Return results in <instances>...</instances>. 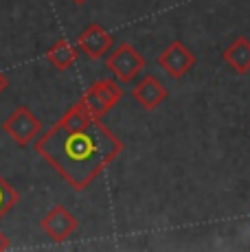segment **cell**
<instances>
[{
    "label": "cell",
    "mask_w": 250,
    "mask_h": 252,
    "mask_svg": "<svg viewBox=\"0 0 250 252\" xmlns=\"http://www.w3.org/2000/svg\"><path fill=\"white\" fill-rule=\"evenodd\" d=\"M18 200H20L18 191L4 180L2 176H0V220H2V217L18 204Z\"/></svg>",
    "instance_id": "11"
},
{
    "label": "cell",
    "mask_w": 250,
    "mask_h": 252,
    "mask_svg": "<svg viewBox=\"0 0 250 252\" xmlns=\"http://www.w3.org/2000/svg\"><path fill=\"white\" fill-rule=\"evenodd\" d=\"M195 62L198 60H195V55L191 53V48L178 40L171 42V44L158 55V66L169 77H174V79L185 77L187 72L195 66Z\"/></svg>",
    "instance_id": "6"
},
{
    "label": "cell",
    "mask_w": 250,
    "mask_h": 252,
    "mask_svg": "<svg viewBox=\"0 0 250 252\" xmlns=\"http://www.w3.org/2000/svg\"><path fill=\"white\" fill-rule=\"evenodd\" d=\"M7 86H9V79H7V75H4V72L0 70V94H2V92L7 90Z\"/></svg>",
    "instance_id": "13"
},
{
    "label": "cell",
    "mask_w": 250,
    "mask_h": 252,
    "mask_svg": "<svg viewBox=\"0 0 250 252\" xmlns=\"http://www.w3.org/2000/svg\"><path fill=\"white\" fill-rule=\"evenodd\" d=\"M222 60L228 64L230 70L237 75H246L250 72V40L246 35H239L224 48Z\"/></svg>",
    "instance_id": "9"
},
{
    "label": "cell",
    "mask_w": 250,
    "mask_h": 252,
    "mask_svg": "<svg viewBox=\"0 0 250 252\" xmlns=\"http://www.w3.org/2000/svg\"><path fill=\"white\" fill-rule=\"evenodd\" d=\"M73 2H75V4H84L86 0H73Z\"/></svg>",
    "instance_id": "14"
},
{
    "label": "cell",
    "mask_w": 250,
    "mask_h": 252,
    "mask_svg": "<svg viewBox=\"0 0 250 252\" xmlns=\"http://www.w3.org/2000/svg\"><path fill=\"white\" fill-rule=\"evenodd\" d=\"M9 248H11V241H9V237L4 235V232H0V252L9 250Z\"/></svg>",
    "instance_id": "12"
},
{
    "label": "cell",
    "mask_w": 250,
    "mask_h": 252,
    "mask_svg": "<svg viewBox=\"0 0 250 252\" xmlns=\"http://www.w3.org/2000/svg\"><path fill=\"white\" fill-rule=\"evenodd\" d=\"M112 44H114L112 35H110L99 22L88 24V27L79 33V37H77L79 51L84 53L86 57H90V60H101V57H105L110 53V48H112Z\"/></svg>",
    "instance_id": "7"
},
{
    "label": "cell",
    "mask_w": 250,
    "mask_h": 252,
    "mask_svg": "<svg viewBox=\"0 0 250 252\" xmlns=\"http://www.w3.org/2000/svg\"><path fill=\"white\" fill-rule=\"evenodd\" d=\"M132 96L136 99V103L141 105L143 110L152 112V110H156L158 105L169 96V92H167V88L156 79V77L147 75L145 79H141L136 84V88L132 90Z\"/></svg>",
    "instance_id": "8"
},
{
    "label": "cell",
    "mask_w": 250,
    "mask_h": 252,
    "mask_svg": "<svg viewBox=\"0 0 250 252\" xmlns=\"http://www.w3.org/2000/svg\"><path fill=\"white\" fill-rule=\"evenodd\" d=\"M40 226H42L44 235L49 237L51 241H55V244H62V241L70 239V237L75 235L77 228H79V221H77V217L66 206L55 204L44 215V220H42Z\"/></svg>",
    "instance_id": "5"
},
{
    "label": "cell",
    "mask_w": 250,
    "mask_h": 252,
    "mask_svg": "<svg viewBox=\"0 0 250 252\" xmlns=\"http://www.w3.org/2000/svg\"><path fill=\"white\" fill-rule=\"evenodd\" d=\"M33 149L70 184V189L84 191L117 160L123 143L101 119H94L77 101L49 132L37 136Z\"/></svg>",
    "instance_id": "1"
},
{
    "label": "cell",
    "mask_w": 250,
    "mask_h": 252,
    "mask_svg": "<svg viewBox=\"0 0 250 252\" xmlns=\"http://www.w3.org/2000/svg\"><path fill=\"white\" fill-rule=\"evenodd\" d=\"M121 99H123V88L117 84V81L114 79H101L84 92V96L79 99V103L84 105L94 119H101V116L108 114Z\"/></svg>",
    "instance_id": "3"
},
{
    "label": "cell",
    "mask_w": 250,
    "mask_h": 252,
    "mask_svg": "<svg viewBox=\"0 0 250 252\" xmlns=\"http://www.w3.org/2000/svg\"><path fill=\"white\" fill-rule=\"evenodd\" d=\"M105 66L121 84H129V81H134L138 77V72L145 68V57L132 44H119L108 55Z\"/></svg>",
    "instance_id": "4"
},
{
    "label": "cell",
    "mask_w": 250,
    "mask_h": 252,
    "mask_svg": "<svg viewBox=\"0 0 250 252\" xmlns=\"http://www.w3.org/2000/svg\"><path fill=\"white\" fill-rule=\"evenodd\" d=\"M46 60H49V64L53 66L55 70L64 72L68 68H73L75 62H77V48L70 44L68 40H57L55 44H53L49 51H46Z\"/></svg>",
    "instance_id": "10"
},
{
    "label": "cell",
    "mask_w": 250,
    "mask_h": 252,
    "mask_svg": "<svg viewBox=\"0 0 250 252\" xmlns=\"http://www.w3.org/2000/svg\"><path fill=\"white\" fill-rule=\"evenodd\" d=\"M2 132H7V136L20 147H29L31 143H35L44 129H42V121L33 114L31 108L27 105H18L7 119L2 121Z\"/></svg>",
    "instance_id": "2"
}]
</instances>
